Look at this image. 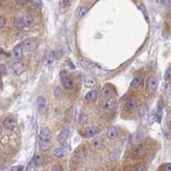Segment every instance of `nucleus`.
<instances>
[{"label": "nucleus", "mask_w": 171, "mask_h": 171, "mask_svg": "<svg viewBox=\"0 0 171 171\" xmlns=\"http://www.w3.org/2000/svg\"><path fill=\"white\" fill-rule=\"evenodd\" d=\"M12 70L16 75L19 76L22 73H24V71L27 70V66L22 61H15L12 63Z\"/></svg>", "instance_id": "nucleus-1"}, {"label": "nucleus", "mask_w": 171, "mask_h": 171, "mask_svg": "<svg viewBox=\"0 0 171 171\" xmlns=\"http://www.w3.org/2000/svg\"><path fill=\"white\" fill-rule=\"evenodd\" d=\"M37 109L39 114H44L47 110V99L44 96H38L37 98Z\"/></svg>", "instance_id": "nucleus-2"}, {"label": "nucleus", "mask_w": 171, "mask_h": 171, "mask_svg": "<svg viewBox=\"0 0 171 171\" xmlns=\"http://www.w3.org/2000/svg\"><path fill=\"white\" fill-rule=\"evenodd\" d=\"M22 56H23V44H19L13 50V57L16 59V61H20Z\"/></svg>", "instance_id": "nucleus-3"}, {"label": "nucleus", "mask_w": 171, "mask_h": 171, "mask_svg": "<svg viewBox=\"0 0 171 171\" xmlns=\"http://www.w3.org/2000/svg\"><path fill=\"white\" fill-rule=\"evenodd\" d=\"M22 44H23V47L29 51L36 50V48L38 47V42L36 41L35 39H33V38H29V39H27Z\"/></svg>", "instance_id": "nucleus-4"}, {"label": "nucleus", "mask_w": 171, "mask_h": 171, "mask_svg": "<svg viewBox=\"0 0 171 171\" xmlns=\"http://www.w3.org/2000/svg\"><path fill=\"white\" fill-rule=\"evenodd\" d=\"M39 138L40 140H46V142H50L51 140V131L48 127L41 128L39 132Z\"/></svg>", "instance_id": "nucleus-5"}, {"label": "nucleus", "mask_w": 171, "mask_h": 171, "mask_svg": "<svg viewBox=\"0 0 171 171\" xmlns=\"http://www.w3.org/2000/svg\"><path fill=\"white\" fill-rule=\"evenodd\" d=\"M2 125H3V127L5 128V129L13 130L15 127H16L17 123H16V121H15L14 118H12V117H6V118H4Z\"/></svg>", "instance_id": "nucleus-6"}, {"label": "nucleus", "mask_w": 171, "mask_h": 171, "mask_svg": "<svg viewBox=\"0 0 171 171\" xmlns=\"http://www.w3.org/2000/svg\"><path fill=\"white\" fill-rule=\"evenodd\" d=\"M157 86H159V80H157L156 77H150L148 79L147 87H148V90H150L151 92H154L156 90Z\"/></svg>", "instance_id": "nucleus-7"}, {"label": "nucleus", "mask_w": 171, "mask_h": 171, "mask_svg": "<svg viewBox=\"0 0 171 171\" xmlns=\"http://www.w3.org/2000/svg\"><path fill=\"white\" fill-rule=\"evenodd\" d=\"M99 131L100 129L98 127H90V128H87L84 131V135L86 137H92V136L96 135Z\"/></svg>", "instance_id": "nucleus-8"}, {"label": "nucleus", "mask_w": 171, "mask_h": 171, "mask_svg": "<svg viewBox=\"0 0 171 171\" xmlns=\"http://www.w3.org/2000/svg\"><path fill=\"white\" fill-rule=\"evenodd\" d=\"M102 94L105 98H112L114 96V90L110 86H107L102 90Z\"/></svg>", "instance_id": "nucleus-9"}, {"label": "nucleus", "mask_w": 171, "mask_h": 171, "mask_svg": "<svg viewBox=\"0 0 171 171\" xmlns=\"http://www.w3.org/2000/svg\"><path fill=\"white\" fill-rule=\"evenodd\" d=\"M34 22V19L31 15H25L20 19V24L23 27H31Z\"/></svg>", "instance_id": "nucleus-10"}, {"label": "nucleus", "mask_w": 171, "mask_h": 171, "mask_svg": "<svg viewBox=\"0 0 171 171\" xmlns=\"http://www.w3.org/2000/svg\"><path fill=\"white\" fill-rule=\"evenodd\" d=\"M69 136H70V130L69 129H63L58 135L59 143H61V144H65V143L69 140Z\"/></svg>", "instance_id": "nucleus-11"}, {"label": "nucleus", "mask_w": 171, "mask_h": 171, "mask_svg": "<svg viewBox=\"0 0 171 171\" xmlns=\"http://www.w3.org/2000/svg\"><path fill=\"white\" fill-rule=\"evenodd\" d=\"M80 61L82 63V66H84L85 68H87L88 70H91V71H93V72H96V74H98L99 69H97L96 65H94V63H89V61L86 60V59H84V58L80 59Z\"/></svg>", "instance_id": "nucleus-12"}, {"label": "nucleus", "mask_w": 171, "mask_h": 171, "mask_svg": "<svg viewBox=\"0 0 171 171\" xmlns=\"http://www.w3.org/2000/svg\"><path fill=\"white\" fill-rule=\"evenodd\" d=\"M107 136H108L110 140H115V138H117V136H118V132H117L116 128L113 127V126L109 127L108 129H107Z\"/></svg>", "instance_id": "nucleus-13"}, {"label": "nucleus", "mask_w": 171, "mask_h": 171, "mask_svg": "<svg viewBox=\"0 0 171 171\" xmlns=\"http://www.w3.org/2000/svg\"><path fill=\"white\" fill-rule=\"evenodd\" d=\"M137 107H138V100L134 99V98H130V99L127 102V104H126V108L130 111L135 110Z\"/></svg>", "instance_id": "nucleus-14"}, {"label": "nucleus", "mask_w": 171, "mask_h": 171, "mask_svg": "<svg viewBox=\"0 0 171 171\" xmlns=\"http://www.w3.org/2000/svg\"><path fill=\"white\" fill-rule=\"evenodd\" d=\"M63 87L66 88L67 90H71L74 86V82H73V78L70 77L69 75L67 77H65L63 79Z\"/></svg>", "instance_id": "nucleus-15"}, {"label": "nucleus", "mask_w": 171, "mask_h": 171, "mask_svg": "<svg viewBox=\"0 0 171 171\" xmlns=\"http://www.w3.org/2000/svg\"><path fill=\"white\" fill-rule=\"evenodd\" d=\"M100 105L104 109H110L114 105V99H112V98H104V100L100 102Z\"/></svg>", "instance_id": "nucleus-16"}, {"label": "nucleus", "mask_w": 171, "mask_h": 171, "mask_svg": "<svg viewBox=\"0 0 171 171\" xmlns=\"http://www.w3.org/2000/svg\"><path fill=\"white\" fill-rule=\"evenodd\" d=\"M97 97H98L97 91H90L89 93H87L85 98L87 102H94V100L97 99Z\"/></svg>", "instance_id": "nucleus-17"}, {"label": "nucleus", "mask_w": 171, "mask_h": 171, "mask_svg": "<svg viewBox=\"0 0 171 171\" xmlns=\"http://www.w3.org/2000/svg\"><path fill=\"white\" fill-rule=\"evenodd\" d=\"M84 82H85V86L87 88H92V87L95 86L96 80H95V78L91 77V76H87V77H85Z\"/></svg>", "instance_id": "nucleus-18"}, {"label": "nucleus", "mask_w": 171, "mask_h": 171, "mask_svg": "<svg viewBox=\"0 0 171 171\" xmlns=\"http://www.w3.org/2000/svg\"><path fill=\"white\" fill-rule=\"evenodd\" d=\"M87 156V151L85 150L84 148H78L77 150L75 151V157L78 160H82Z\"/></svg>", "instance_id": "nucleus-19"}, {"label": "nucleus", "mask_w": 171, "mask_h": 171, "mask_svg": "<svg viewBox=\"0 0 171 171\" xmlns=\"http://www.w3.org/2000/svg\"><path fill=\"white\" fill-rule=\"evenodd\" d=\"M39 148L42 151H48L51 148L50 142H46V140H39Z\"/></svg>", "instance_id": "nucleus-20"}, {"label": "nucleus", "mask_w": 171, "mask_h": 171, "mask_svg": "<svg viewBox=\"0 0 171 171\" xmlns=\"http://www.w3.org/2000/svg\"><path fill=\"white\" fill-rule=\"evenodd\" d=\"M143 84V79L142 77H135L133 80H132L131 82V87L134 88V89H137V88H140V86Z\"/></svg>", "instance_id": "nucleus-21"}, {"label": "nucleus", "mask_w": 171, "mask_h": 171, "mask_svg": "<svg viewBox=\"0 0 171 171\" xmlns=\"http://www.w3.org/2000/svg\"><path fill=\"white\" fill-rule=\"evenodd\" d=\"M93 147L95 149H99V150H102V149H104L105 148V143H104V140H94V143H93Z\"/></svg>", "instance_id": "nucleus-22"}, {"label": "nucleus", "mask_w": 171, "mask_h": 171, "mask_svg": "<svg viewBox=\"0 0 171 171\" xmlns=\"http://www.w3.org/2000/svg\"><path fill=\"white\" fill-rule=\"evenodd\" d=\"M88 8H86V6H79V8H77V11H76V17L77 18H82V16L87 13Z\"/></svg>", "instance_id": "nucleus-23"}, {"label": "nucleus", "mask_w": 171, "mask_h": 171, "mask_svg": "<svg viewBox=\"0 0 171 171\" xmlns=\"http://www.w3.org/2000/svg\"><path fill=\"white\" fill-rule=\"evenodd\" d=\"M65 154H66V151L63 150V148H56L53 151V155H54L55 157H63L65 156Z\"/></svg>", "instance_id": "nucleus-24"}, {"label": "nucleus", "mask_w": 171, "mask_h": 171, "mask_svg": "<svg viewBox=\"0 0 171 171\" xmlns=\"http://www.w3.org/2000/svg\"><path fill=\"white\" fill-rule=\"evenodd\" d=\"M145 152H146V150H145V147L143 146V145H138V146L136 147L135 154L137 155V156H143V155L145 154Z\"/></svg>", "instance_id": "nucleus-25"}, {"label": "nucleus", "mask_w": 171, "mask_h": 171, "mask_svg": "<svg viewBox=\"0 0 171 171\" xmlns=\"http://www.w3.org/2000/svg\"><path fill=\"white\" fill-rule=\"evenodd\" d=\"M52 57H53V59H60L61 57H63V51H60V50H55V51H53L52 52Z\"/></svg>", "instance_id": "nucleus-26"}, {"label": "nucleus", "mask_w": 171, "mask_h": 171, "mask_svg": "<svg viewBox=\"0 0 171 171\" xmlns=\"http://www.w3.org/2000/svg\"><path fill=\"white\" fill-rule=\"evenodd\" d=\"M34 163L36 164V165H41L42 163H44V157L41 156V155H39V154H36L35 156H34Z\"/></svg>", "instance_id": "nucleus-27"}, {"label": "nucleus", "mask_w": 171, "mask_h": 171, "mask_svg": "<svg viewBox=\"0 0 171 171\" xmlns=\"http://www.w3.org/2000/svg\"><path fill=\"white\" fill-rule=\"evenodd\" d=\"M6 73H8V70H6L5 65H0V74L6 75Z\"/></svg>", "instance_id": "nucleus-28"}, {"label": "nucleus", "mask_w": 171, "mask_h": 171, "mask_svg": "<svg viewBox=\"0 0 171 171\" xmlns=\"http://www.w3.org/2000/svg\"><path fill=\"white\" fill-rule=\"evenodd\" d=\"M162 170H163V171H171V165L169 163L164 164L163 167H162Z\"/></svg>", "instance_id": "nucleus-29"}, {"label": "nucleus", "mask_w": 171, "mask_h": 171, "mask_svg": "<svg viewBox=\"0 0 171 171\" xmlns=\"http://www.w3.org/2000/svg\"><path fill=\"white\" fill-rule=\"evenodd\" d=\"M170 72H171V69H170V68H168L167 72H166V74H165V79L167 80V82H169V80H170V76H171Z\"/></svg>", "instance_id": "nucleus-30"}, {"label": "nucleus", "mask_w": 171, "mask_h": 171, "mask_svg": "<svg viewBox=\"0 0 171 171\" xmlns=\"http://www.w3.org/2000/svg\"><path fill=\"white\" fill-rule=\"evenodd\" d=\"M52 171H63V169L60 165H55L54 167L52 168Z\"/></svg>", "instance_id": "nucleus-31"}, {"label": "nucleus", "mask_w": 171, "mask_h": 171, "mask_svg": "<svg viewBox=\"0 0 171 171\" xmlns=\"http://www.w3.org/2000/svg\"><path fill=\"white\" fill-rule=\"evenodd\" d=\"M4 24H5V19H4V17L0 16V29H2Z\"/></svg>", "instance_id": "nucleus-32"}, {"label": "nucleus", "mask_w": 171, "mask_h": 171, "mask_svg": "<svg viewBox=\"0 0 171 171\" xmlns=\"http://www.w3.org/2000/svg\"><path fill=\"white\" fill-rule=\"evenodd\" d=\"M136 171H147V168L144 165H138L136 167Z\"/></svg>", "instance_id": "nucleus-33"}, {"label": "nucleus", "mask_w": 171, "mask_h": 171, "mask_svg": "<svg viewBox=\"0 0 171 171\" xmlns=\"http://www.w3.org/2000/svg\"><path fill=\"white\" fill-rule=\"evenodd\" d=\"M32 3L35 4V6H37V8H41L42 2L41 1H32Z\"/></svg>", "instance_id": "nucleus-34"}, {"label": "nucleus", "mask_w": 171, "mask_h": 171, "mask_svg": "<svg viewBox=\"0 0 171 171\" xmlns=\"http://www.w3.org/2000/svg\"><path fill=\"white\" fill-rule=\"evenodd\" d=\"M67 76H68L67 71H61V72H60V77H61V79H63V78L67 77Z\"/></svg>", "instance_id": "nucleus-35"}, {"label": "nucleus", "mask_w": 171, "mask_h": 171, "mask_svg": "<svg viewBox=\"0 0 171 171\" xmlns=\"http://www.w3.org/2000/svg\"><path fill=\"white\" fill-rule=\"evenodd\" d=\"M27 1H25V0H22V1H16L17 4H25Z\"/></svg>", "instance_id": "nucleus-36"}, {"label": "nucleus", "mask_w": 171, "mask_h": 171, "mask_svg": "<svg viewBox=\"0 0 171 171\" xmlns=\"http://www.w3.org/2000/svg\"><path fill=\"white\" fill-rule=\"evenodd\" d=\"M2 88V79H1V76H0V89Z\"/></svg>", "instance_id": "nucleus-37"}]
</instances>
